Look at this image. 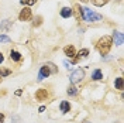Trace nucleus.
<instances>
[{
    "mask_svg": "<svg viewBox=\"0 0 124 123\" xmlns=\"http://www.w3.org/2000/svg\"><path fill=\"white\" fill-rule=\"evenodd\" d=\"M82 1H89V0H82Z\"/></svg>",
    "mask_w": 124,
    "mask_h": 123,
    "instance_id": "393cba45",
    "label": "nucleus"
},
{
    "mask_svg": "<svg viewBox=\"0 0 124 123\" xmlns=\"http://www.w3.org/2000/svg\"><path fill=\"white\" fill-rule=\"evenodd\" d=\"M101 78H103L101 71H100V69H96V71L93 72V75H92V79H94V81H99V79H101Z\"/></svg>",
    "mask_w": 124,
    "mask_h": 123,
    "instance_id": "f8f14e48",
    "label": "nucleus"
},
{
    "mask_svg": "<svg viewBox=\"0 0 124 123\" xmlns=\"http://www.w3.org/2000/svg\"><path fill=\"white\" fill-rule=\"evenodd\" d=\"M69 109H70V105H69V102H66V100H63L61 103V110L63 112V113H66V112H69Z\"/></svg>",
    "mask_w": 124,
    "mask_h": 123,
    "instance_id": "9b49d317",
    "label": "nucleus"
},
{
    "mask_svg": "<svg viewBox=\"0 0 124 123\" xmlns=\"http://www.w3.org/2000/svg\"><path fill=\"white\" fill-rule=\"evenodd\" d=\"M76 93H78V89L75 86H69L68 88V95H76Z\"/></svg>",
    "mask_w": 124,
    "mask_h": 123,
    "instance_id": "6ab92c4d",
    "label": "nucleus"
},
{
    "mask_svg": "<svg viewBox=\"0 0 124 123\" xmlns=\"http://www.w3.org/2000/svg\"><path fill=\"white\" fill-rule=\"evenodd\" d=\"M18 18H20V21H28L31 18V9L28 7H24L21 11H20V14H18Z\"/></svg>",
    "mask_w": 124,
    "mask_h": 123,
    "instance_id": "20e7f679",
    "label": "nucleus"
},
{
    "mask_svg": "<svg viewBox=\"0 0 124 123\" xmlns=\"http://www.w3.org/2000/svg\"><path fill=\"white\" fill-rule=\"evenodd\" d=\"M72 13H73V11H72V9H70V7H63L61 10V16L63 17V18H68V17H70V16H72Z\"/></svg>",
    "mask_w": 124,
    "mask_h": 123,
    "instance_id": "6e6552de",
    "label": "nucleus"
},
{
    "mask_svg": "<svg viewBox=\"0 0 124 123\" xmlns=\"http://www.w3.org/2000/svg\"><path fill=\"white\" fill-rule=\"evenodd\" d=\"M111 44H113V38L110 37V35H104V37H101L99 41H97V50H99V53L101 55H106L110 51V48H111Z\"/></svg>",
    "mask_w": 124,
    "mask_h": 123,
    "instance_id": "f257e3e1",
    "label": "nucleus"
},
{
    "mask_svg": "<svg viewBox=\"0 0 124 123\" xmlns=\"http://www.w3.org/2000/svg\"><path fill=\"white\" fill-rule=\"evenodd\" d=\"M11 74V71L10 69H6V68H0V77H7Z\"/></svg>",
    "mask_w": 124,
    "mask_h": 123,
    "instance_id": "2eb2a0df",
    "label": "nucleus"
},
{
    "mask_svg": "<svg viewBox=\"0 0 124 123\" xmlns=\"http://www.w3.org/2000/svg\"><path fill=\"white\" fill-rule=\"evenodd\" d=\"M35 1L37 0H20V3L25 4V6H32V4H35Z\"/></svg>",
    "mask_w": 124,
    "mask_h": 123,
    "instance_id": "f3484780",
    "label": "nucleus"
},
{
    "mask_svg": "<svg viewBox=\"0 0 124 123\" xmlns=\"http://www.w3.org/2000/svg\"><path fill=\"white\" fill-rule=\"evenodd\" d=\"M63 53L68 55L69 58H73V57L76 55V51H75V47L73 45H66L65 48H63Z\"/></svg>",
    "mask_w": 124,
    "mask_h": 123,
    "instance_id": "423d86ee",
    "label": "nucleus"
},
{
    "mask_svg": "<svg viewBox=\"0 0 124 123\" xmlns=\"http://www.w3.org/2000/svg\"><path fill=\"white\" fill-rule=\"evenodd\" d=\"M11 40L8 38L7 35H0V43H10Z\"/></svg>",
    "mask_w": 124,
    "mask_h": 123,
    "instance_id": "aec40b11",
    "label": "nucleus"
},
{
    "mask_svg": "<svg viewBox=\"0 0 124 123\" xmlns=\"http://www.w3.org/2000/svg\"><path fill=\"white\" fill-rule=\"evenodd\" d=\"M0 81H1V79H0Z\"/></svg>",
    "mask_w": 124,
    "mask_h": 123,
    "instance_id": "a878e982",
    "label": "nucleus"
},
{
    "mask_svg": "<svg viewBox=\"0 0 124 123\" xmlns=\"http://www.w3.org/2000/svg\"><path fill=\"white\" fill-rule=\"evenodd\" d=\"M3 61H4V57H3V54H1V53H0V64H1Z\"/></svg>",
    "mask_w": 124,
    "mask_h": 123,
    "instance_id": "5701e85b",
    "label": "nucleus"
},
{
    "mask_svg": "<svg viewBox=\"0 0 124 123\" xmlns=\"http://www.w3.org/2000/svg\"><path fill=\"white\" fill-rule=\"evenodd\" d=\"M80 10V16H82V18L87 21V23H90V21H97V20H100L101 16L100 14H96V13H93L92 10H89L87 7H79Z\"/></svg>",
    "mask_w": 124,
    "mask_h": 123,
    "instance_id": "f03ea898",
    "label": "nucleus"
},
{
    "mask_svg": "<svg viewBox=\"0 0 124 123\" xmlns=\"http://www.w3.org/2000/svg\"><path fill=\"white\" fill-rule=\"evenodd\" d=\"M107 1H108V0H93V4L100 7V6H103V4H106Z\"/></svg>",
    "mask_w": 124,
    "mask_h": 123,
    "instance_id": "a211bd4d",
    "label": "nucleus"
},
{
    "mask_svg": "<svg viewBox=\"0 0 124 123\" xmlns=\"http://www.w3.org/2000/svg\"><path fill=\"white\" fill-rule=\"evenodd\" d=\"M85 77V72H83V69L78 68L75 69L73 72H72V75H70V82L72 84H78V82H80L82 81V78Z\"/></svg>",
    "mask_w": 124,
    "mask_h": 123,
    "instance_id": "7ed1b4c3",
    "label": "nucleus"
},
{
    "mask_svg": "<svg viewBox=\"0 0 124 123\" xmlns=\"http://www.w3.org/2000/svg\"><path fill=\"white\" fill-rule=\"evenodd\" d=\"M49 74H51V71L48 69V67L46 65H42L41 69H39V74H38V81H42L44 78L49 77Z\"/></svg>",
    "mask_w": 124,
    "mask_h": 123,
    "instance_id": "39448f33",
    "label": "nucleus"
},
{
    "mask_svg": "<svg viewBox=\"0 0 124 123\" xmlns=\"http://www.w3.org/2000/svg\"><path fill=\"white\" fill-rule=\"evenodd\" d=\"M45 65L48 67V69L51 71V74H56V72H58V68L55 67L54 64H51V62H48V64H45Z\"/></svg>",
    "mask_w": 124,
    "mask_h": 123,
    "instance_id": "4468645a",
    "label": "nucleus"
},
{
    "mask_svg": "<svg viewBox=\"0 0 124 123\" xmlns=\"http://www.w3.org/2000/svg\"><path fill=\"white\" fill-rule=\"evenodd\" d=\"M87 123H89V122H87Z\"/></svg>",
    "mask_w": 124,
    "mask_h": 123,
    "instance_id": "bb28decb",
    "label": "nucleus"
},
{
    "mask_svg": "<svg viewBox=\"0 0 124 123\" xmlns=\"http://www.w3.org/2000/svg\"><path fill=\"white\" fill-rule=\"evenodd\" d=\"M87 54H89V51L87 50H80L79 51V54H78V58H85V57H87Z\"/></svg>",
    "mask_w": 124,
    "mask_h": 123,
    "instance_id": "dca6fc26",
    "label": "nucleus"
},
{
    "mask_svg": "<svg viewBox=\"0 0 124 123\" xmlns=\"http://www.w3.org/2000/svg\"><path fill=\"white\" fill-rule=\"evenodd\" d=\"M114 41H116V44L117 45H121L123 44V34L121 33H114Z\"/></svg>",
    "mask_w": 124,
    "mask_h": 123,
    "instance_id": "1a4fd4ad",
    "label": "nucleus"
},
{
    "mask_svg": "<svg viewBox=\"0 0 124 123\" xmlns=\"http://www.w3.org/2000/svg\"><path fill=\"white\" fill-rule=\"evenodd\" d=\"M41 24V17H37V21L34 20V26H39Z\"/></svg>",
    "mask_w": 124,
    "mask_h": 123,
    "instance_id": "412c9836",
    "label": "nucleus"
},
{
    "mask_svg": "<svg viewBox=\"0 0 124 123\" xmlns=\"http://www.w3.org/2000/svg\"><path fill=\"white\" fill-rule=\"evenodd\" d=\"M3 122H4V115L0 113V123H3Z\"/></svg>",
    "mask_w": 124,
    "mask_h": 123,
    "instance_id": "4be33fe9",
    "label": "nucleus"
},
{
    "mask_svg": "<svg viewBox=\"0 0 124 123\" xmlns=\"http://www.w3.org/2000/svg\"><path fill=\"white\" fill-rule=\"evenodd\" d=\"M65 67H66V68H70V64L68 61H65Z\"/></svg>",
    "mask_w": 124,
    "mask_h": 123,
    "instance_id": "b1692460",
    "label": "nucleus"
},
{
    "mask_svg": "<svg viewBox=\"0 0 124 123\" xmlns=\"http://www.w3.org/2000/svg\"><path fill=\"white\" fill-rule=\"evenodd\" d=\"M10 58H11L13 61H20V60H21V54H20L18 51H11V53H10Z\"/></svg>",
    "mask_w": 124,
    "mask_h": 123,
    "instance_id": "9d476101",
    "label": "nucleus"
},
{
    "mask_svg": "<svg viewBox=\"0 0 124 123\" xmlns=\"http://www.w3.org/2000/svg\"><path fill=\"white\" fill-rule=\"evenodd\" d=\"M114 85H116V88H117V89H120V91H123V88H124L123 78H117L116 81H114Z\"/></svg>",
    "mask_w": 124,
    "mask_h": 123,
    "instance_id": "ddd939ff",
    "label": "nucleus"
},
{
    "mask_svg": "<svg viewBox=\"0 0 124 123\" xmlns=\"http://www.w3.org/2000/svg\"><path fill=\"white\" fill-rule=\"evenodd\" d=\"M35 98L38 100H45L48 98V92H46V89H38L37 93H35Z\"/></svg>",
    "mask_w": 124,
    "mask_h": 123,
    "instance_id": "0eeeda50",
    "label": "nucleus"
}]
</instances>
